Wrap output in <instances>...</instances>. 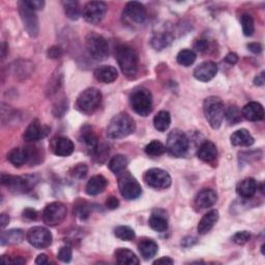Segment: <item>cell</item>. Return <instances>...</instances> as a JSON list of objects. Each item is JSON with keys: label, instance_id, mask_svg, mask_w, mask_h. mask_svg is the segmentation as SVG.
Segmentation results:
<instances>
[{"label": "cell", "instance_id": "cell-20", "mask_svg": "<svg viewBox=\"0 0 265 265\" xmlns=\"http://www.w3.org/2000/svg\"><path fill=\"white\" fill-rule=\"evenodd\" d=\"M242 114L246 120L250 122H260L264 119V109L261 104L251 102L243 108Z\"/></svg>", "mask_w": 265, "mask_h": 265}, {"label": "cell", "instance_id": "cell-2", "mask_svg": "<svg viewBox=\"0 0 265 265\" xmlns=\"http://www.w3.org/2000/svg\"><path fill=\"white\" fill-rule=\"evenodd\" d=\"M116 60L119 62L123 74L127 78L133 79L136 77L139 61L136 51L132 47L121 45L116 51Z\"/></svg>", "mask_w": 265, "mask_h": 265}, {"label": "cell", "instance_id": "cell-39", "mask_svg": "<svg viewBox=\"0 0 265 265\" xmlns=\"http://www.w3.org/2000/svg\"><path fill=\"white\" fill-rule=\"evenodd\" d=\"M196 53L189 49L182 50L176 57V61L183 67H190L192 66L196 61Z\"/></svg>", "mask_w": 265, "mask_h": 265}, {"label": "cell", "instance_id": "cell-26", "mask_svg": "<svg viewBox=\"0 0 265 265\" xmlns=\"http://www.w3.org/2000/svg\"><path fill=\"white\" fill-rule=\"evenodd\" d=\"M108 185L107 180L102 175H96L86 185V193L91 196H97L103 193Z\"/></svg>", "mask_w": 265, "mask_h": 265}, {"label": "cell", "instance_id": "cell-50", "mask_svg": "<svg viewBox=\"0 0 265 265\" xmlns=\"http://www.w3.org/2000/svg\"><path fill=\"white\" fill-rule=\"evenodd\" d=\"M106 206H107L108 210H111V211L116 210V209L120 206V201H119V199H117L116 197L110 196V197H108L107 200H106Z\"/></svg>", "mask_w": 265, "mask_h": 265}, {"label": "cell", "instance_id": "cell-17", "mask_svg": "<svg viewBox=\"0 0 265 265\" xmlns=\"http://www.w3.org/2000/svg\"><path fill=\"white\" fill-rule=\"evenodd\" d=\"M50 147L52 152L56 156H60V157L71 156L75 150V145L73 141L64 136H58L53 138Z\"/></svg>", "mask_w": 265, "mask_h": 265}, {"label": "cell", "instance_id": "cell-15", "mask_svg": "<svg viewBox=\"0 0 265 265\" xmlns=\"http://www.w3.org/2000/svg\"><path fill=\"white\" fill-rule=\"evenodd\" d=\"M107 11L108 7L105 3L91 2L85 5L82 14L86 22L91 24H98L104 19Z\"/></svg>", "mask_w": 265, "mask_h": 265}, {"label": "cell", "instance_id": "cell-24", "mask_svg": "<svg viewBox=\"0 0 265 265\" xmlns=\"http://www.w3.org/2000/svg\"><path fill=\"white\" fill-rule=\"evenodd\" d=\"M258 190V185L256 181L252 178H248L243 180L242 182L239 183L237 187V192L238 194L245 199H250L252 198Z\"/></svg>", "mask_w": 265, "mask_h": 265}, {"label": "cell", "instance_id": "cell-40", "mask_svg": "<svg viewBox=\"0 0 265 265\" xmlns=\"http://www.w3.org/2000/svg\"><path fill=\"white\" fill-rule=\"evenodd\" d=\"M166 152V147L165 145L158 141V140H154L152 141L150 144H147L145 147V153L146 155H149L151 157H158L163 155Z\"/></svg>", "mask_w": 265, "mask_h": 265}, {"label": "cell", "instance_id": "cell-53", "mask_svg": "<svg viewBox=\"0 0 265 265\" xmlns=\"http://www.w3.org/2000/svg\"><path fill=\"white\" fill-rule=\"evenodd\" d=\"M226 63H228L229 65H235L239 62V56L235 53H229L226 57H225Z\"/></svg>", "mask_w": 265, "mask_h": 265}, {"label": "cell", "instance_id": "cell-51", "mask_svg": "<svg viewBox=\"0 0 265 265\" xmlns=\"http://www.w3.org/2000/svg\"><path fill=\"white\" fill-rule=\"evenodd\" d=\"M23 217L28 220L36 221L38 219V212L33 209H26L23 211Z\"/></svg>", "mask_w": 265, "mask_h": 265}, {"label": "cell", "instance_id": "cell-52", "mask_svg": "<svg viewBox=\"0 0 265 265\" xmlns=\"http://www.w3.org/2000/svg\"><path fill=\"white\" fill-rule=\"evenodd\" d=\"M194 47H195V49H196L197 51H199V52H204L206 49H208L209 43H208V41H205V40H200V41H197V42L195 43Z\"/></svg>", "mask_w": 265, "mask_h": 265}, {"label": "cell", "instance_id": "cell-37", "mask_svg": "<svg viewBox=\"0 0 265 265\" xmlns=\"http://www.w3.org/2000/svg\"><path fill=\"white\" fill-rule=\"evenodd\" d=\"M243 114L241 112V110L239 109L238 106L235 105H230L226 110H225V117L227 122L234 126V125H238L242 122L243 120Z\"/></svg>", "mask_w": 265, "mask_h": 265}, {"label": "cell", "instance_id": "cell-6", "mask_svg": "<svg viewBox=\"0 0 265 265\" xmlns=\"http://www.w3.org/2000/svg\"><path fill=\"white\" fill-rule=\"evenodd\" d=\"M102 94L97 88H87L77 99V109L85 114L94 113L102 103Z\"/></svg>", "mask_w": 265, "mask_h": 265}, {"label": "cell", "instance_id": "cell-10", "mask_svg": "<svg viewBox=\"0 0 265 265\" xmlns=\"http://www.w3.org/2000/svg\"><path fill=\"white\" fill-rule=\"evenodd\" d=\"M19 14L21 16V20L23 22L25 31L32 38H37L39 36L40 27H39V19L36 14V11L29 8L25 2L18 3Z\"/></svg>", "mask_w": 265, "mask_h": 265}, {"label": "cell", "instance_id": "cell-12", "mask_svg": "<svg viewBox=\"0 0 265 265\" xmlns=\"http://www.w3.org/2000/svg\"><path fill=\"white\" fill-rule=\"evenodd\" d=\"M144 182L156 190H165L171 186V178L167 171L159 168H153L144 174Z\"/></svg>", "mask_w": 265, "mask_h": 265}, {"label": "cell", "instance_id": "cell-47", "mask_svg": "<svg viewBox=\"0 0 265 265\" xmlns=\"http://www.w3.org/2000/svg\"><path fill=\"white\" fill-rule=\"evenodd\" d=\"M67 110H68V102L66 101V99L60 101L53 107V113L56 117H62Z\"/></svg>", "mask_w": 265, "mask_h": 265}, {"label": "cell", "instance_id": "cell-49", "mask_svg": "<svg viewBox=\"0 0 265 265\" xmlns=\"http://www.w3.org/2000/svg\"><path fill=\"white\" fill-rule=\"evenodd\" d=\"M48 56L52 60H57L63 56V49L58 46H53L48 50Z\"/></svg>", "mask_w": 265, "mask_h": 265}, {"label": "cell", "instance_id": "cell-44", "mask_svg": "<svg viewBox=\"0 0 265 265\" xmlns=\"http://www.w3.org/2000/svg\"><path fill=\"white\" fill-rule=\"evenodd\" d=\"M88 168L85 164H78L71 170V175L77 180H82L87 175Z\"/></svg>", "mask_w": 265, "mask_h": 265}, {"label": "cell", "instance_id": "cell-16", "mask_svg": "<svg viewBox=\"0 0 265 265\" xmlns=\"http://www.w3.org/2000/svg\"><path fill=\"white\" fill-rule=\"evenodd\" d=\"M50 133V128L42 125L38 120L31 123L23 134V139L26 142H36L46 138Z\"/></svg>", "mask_w": 265, "mask_h": 265}, {"label": "cell", "instance_id": "cell-9", "mask_svg": "<svg viewBox=\"0 0 265 265\" xmlns=\"http://www.w3.org/2000/svg\"><path fill=\"white\" fill-rule=\"evenodd\" d=\"M119 188L122 196L127 200H135L140 197L142 189L138 181L130 172H123L119 178Z\"/></svg>", "mask_w": 265, "mask_h": 265}, {"label": "cell", "instance_id": "cell-11", "mask_svg": "<svg viewBox=\"0 0 265 265\" xmlns=\"http://www.w3.org/2000/svg\"><path fill=\"white\" fill-rule=\"evenodd\" d=\"M67 206L62 202H52L46 206L43 214L44 223L48 226L61 225L67 218Z\"/></svg>", "mask_w": 265, "mask_h": 265}, {"label": "cell", "instance_id": "cell-32", "mask_svg": "<svg viewBox=\"0 0 265 265\" xmlns=\"http://www.w3.org/2000/svg\"><path fill=\"white\" fill-rule=\"evenodd\" d=\"M26 157H27V164L28 165H37L42 162L43 157H42V152L41 149L36 145H27L24 147Z\"/></svg>", "mask_w": 265, "mask_h": 265}, {"label": "cell", "instance_id": "cell-19", "mask_svg": "<svg viewBox=\"0 0 265 265\" xmlns=\"http://www.w3.org/2000/svg\"><path fill=\"white\" fill-rule=\"evenodd\" d=\"M218 200L217 193L212 189H204L200 191L195 198V206L199 210L210 209Z\"/></svg>", "mask_w": 265, "mask_h": 265}, {"label": "cell", "instance_id": "cell-58", "mask_svg": "<svg viewBox=\"0 0 265 265\" xmlns=\"http://www.w3.org/2000/svg\"><path fill=\"white\" fill-rule=\"evenodd\" d=\"M197 243V240L195 239V238H186L184 241H183V243H182V245L184 246V247H190V246H193L194 244H196Z\"/></svg>", "mask_w": 265, "mask_h": 265}, {"label": "cell", "instance_id": "cell-30", "mask_svg": "<svg viewBox=\"0 0 265 265\" xmlns=\"http://www.w3.org/2000/svg\"><path fill=\"white\" fill-rule=\"evenodd\" d=\"M230 141L234 146H251L254 144L253 136L245 129L234 132L230 137Z\"/></svg>", "mask_w": 265, "mask_h": 265}, {"label": "cell", "instance_id": "cell-28", "mask_svg": "<svg viewBox=\"0 0 265 265\" xmlns=\"http://www.w3.org/2000/svg\"><path fill=\"white\" fill-rule=\"evenodd\" d=\"M80 140L85 144L86 149L88 152H90V154L94 156V154L96 153V151L99 147V141L96 134L93 132V130L90 127H85L83 129Z\"/></svg>", "mask_w": 265, "mask_h": 265}, {"label": "cell", "instance_id": "cell-25", "mask_svg": "<svg viewBox=\"0 0 265 265\" xmlns=\"http://www.w3.org/2000/svg\"><path fill=\"white\" fill-rule=\"evenodd\" d=\"M218 220H219V212L217 210H213L206 215H204L198 224L199 234L203 235V234L209 233L213 229V227L216 225Z\"/></svg>", "mask_w": 265, "mask_h": 265}, {"label": "cell", "instance_id": "cell-18", "mask_svg": "<svg viewBox=\"0 0 265 265\" xmlns=\"http://www.w3.org/2000/svg\"><path fill=\"white\" fill-rule=\"evenodd\" d=\"M218 66L214 62H204L194 71V77L201 82H209L216 77Z\"/></svg>", "mask_w": 265, "mask_h": 265}, {"label": "cell", "instance_id": "cell-4", "mask_svg": "<svg viewBox=\"0 0 265 265\" xmlns=\"http://www.w3.org/2000/svg\"><path fill=\"white\" fill-rule=\"evenodd\" d=\"M132 109L140 116H149L153 111V96L146 88H137L130 98Z\"/></svg>", "mask_w": 265, "mask_h": 265}, {"label": "cell", "instance_id": "cell-13", "mask_svg": "<svg viewBox=\"0 0 265 265\" xmlns=\"http://www.w3.org/2000/svg\"><path fill=\"white\" fill-rule=\"evenodd\" d=\"M123 18L128 25H142L146 21L147 12L142 4L132 2L126 5Z\"/></svg>", "mask_w": 265, "mask_h": 265}, {"label": "cell", "instance_id": "cell-48", "mask_svg": "<svg viewBox=\"0 0 265 265\" xmlns=\"http://www.w3.org/2000/svg\"><path fill=\"white\" fill-rule=\"evenodd\" d=\"M24 2L34 11L42 10L45 7V2H43V0H24Z\"/></svg>", "mask_w": 265, "mask_h": 265}, {"label": "cell", "instance_id": "cell-5", "mask_svg": "<svg viewBox=\"0 0 265 265\" xmlns=\"http://www.w3.org/2000/svg\"><path fill=\"white\" fill-rule=\"evenodd\" d=\"M35 176H13L10 174L2 175V184L15 194H24L31 191L37 184Z\"/></svg>", "mask_w": 265, "mask_h": 265}, {"label": "cell", "instance_id": "cell-57", "mask_svg": "<svg viewBox=\"0 0 265 265\" xmlns=\"http://www.w3.org/2000/svg\"><path fill=\"white\" fill-rule=\"evenodd\" d=\"M174 260H172L170 257H163L154 262V264H173Z\"/></svg>", "mask_w": 265, "mask_h": 265}, {"label": "cell", "instance_id": "cell-42", "mask_svg": "<svg viewBox=\"0 0 265 265\" xmlns=\"http://www.w3.org/2000/svg\"><path fill=\"white\" fill-rule=\"evenodd\" d=\"M242 26H243V32L246 37H251L255 32V25H254V19L251 15L245 14L242 16L241 19Z\"/></svg>", "mask_w": 265, "mask_h": 265}, {"label": "cell", "instance_id": "cell-8", "mask_svg": "<svg viewBox=\"0 0 265 265\" xmlns=\"http://www.w3.org/2000/svg\"><path fill=\"white\" fill-rule=\"evenodd\" d=\"M190 146L187 135L181 130H173L167 139V150L173 157L182 158L186 156Z\"/></svg>", "mask_w": 265, "mask_h": 265}, {"label": "cell", "instance_id": "cell-14", "mask_svg": "<svg viewBox=\"0 0 265 265\" xmlns=\"http://www.w3.org/2000/svg\"><path fill=\"white\" fill-rule=\"evenodd\" d=\"M28 243L37 249L48 248L52 243V234L45 227H34L26 234Z\"/></svg>", "mask_w": 265, "mask_h": 265}, {"label": "cell", "instance_id": "cell-56", "mask_svg": "<svg viewBox=\"0 0 265 265\" xmlns=\"http://www.w3.org/2000/svg\"><path fill=\"white\" fill-rule=\"evenodd\" d=\"M9 222H10V217L7 214H3L0 216V224H2L0 227H2V229H5L8 226Z\"/></svg>", "mask_w": 265, "mask_h": 265}, {"label": "cell", "instance_id": "cell-22", "mask_svg": "<svg viewBox=\"0 0 265 265\" xmlns=\"http://www.w3.org/2000/svg\"><path fill=\"white\" fill-rule=\"evenodd\" d=\"M149 224L153 230L157 232H165L168 229L167 213L162 210L154 211L152 217L150 218Z\"/></svg>", "mask_w": 265, "mask_h": 265}, {"label": "cell", "instance_id": "cell-38", "mask_svg": "<svg viewBox=\"0 0 265 265\" xmlns=\"http://www.w3.org/2000/svg\"><path fill=\"white\" fill-rule=\"evenodd\" d=\"M63 6L65 9V13L67 17L71 20H78L81 15L80 5L78 2H71V0H67V2H63Z\"/></svg>", "mask_w": 265, "mask_h": 265}, {"label": "cell", "instance_id": "cell-3", "mask_svg": "<svg viewBox=\"0 0 265 265\" xmlns=\"http://www.w3.org/2000/svg\"><path fill=\"white\" fill-rule=\"evenodd\" d=\"M203 112L206 121L214 130H218L224 120L225 107L219 97H209L204 100Z\"/></svg>", "mask_w": 265, "mask_h": 265}, {"label": "cell", "instance_id": "cell-59", "mask_svg": "<svg viewBox=\"0 0 265 265\" xmlns=\"http://www.w3.org/2000/svg\"><path fill=\"white\" fill-rule=\"evenodd\" d=\"M36 263H37V264H40V265L47 264V263H48V257H47V255H45V254L39 255V256L37 257V259H36Z\"/></svg>", "mask_w": 265, "mask_h": 265}, {"label": "cell", "instance_id": "cell-45", "mask_svg": "<svg viewBox=\"0 0 265 265\" xmlns=\"http://www.w3.org/2000/svg\"><path fill=\"white\" fill-rule=\"evenodd\" d=\"M250 238H251V235L248 231H240L233 235L232 242L237 245L243 246L250 241Z\"/></svg>", "mask_w": 265, "mask_h": 265}, {"label": "cell", "instance_id": "cell-21", "mask_svg": "<svg viewBox=\"0 0 265 265\" xmlns=\"http://www.w3.org/2000/svg\"><path fill=\"white\" fill-rule=\"evenodd\" d=\"M198 158L206 163H212L217 159L218 151L217 146L212 141H204L200 146L197 152Z\"/></svg>", "mask_w": 265, "mask_h": 265}, {"label": "cell", "instance_id": "cell-35", "mask_svg": "<svg viewBox=\"0 0 265 265\" xmlns=\"http://www.w3.org/2000/svg\"><path fill=\"white\" fill-rule=\"evenodd\" d=\"M8 160L15 166L21 167L27 164V157L24 149H14L8 155Z\"/></svg>", "mask_w": 265, "mask_h": 265}, {"label": "cell", "instance_id": "cell-1", "mask_svg": "<svg viewBox=\"0 0 265 265\" xmlns=\"http://www.w3.org/2000/svg\"><path fill=\"white\" fill-rule=\"evenodd\" d=\"M136 130V123L132 117L122 112L115 115L107 128V136L110 139H123L132 135Z\"/></svg>", "mask_w": 265, "mask_h": 265}, {"label": "cell", "instance_id": "cell-60", "mask_svg": "<svg viewBox=\"0 0 265 265\" xmlns=\"http://www.w3.org/2000/svg\"><path fill=\"white\" fill-rule=\"evenodd\" d=\"M7 49H8V46L6 43H3V48H2V52H3V58L6 57V52H7Z\"/></svg>", "mask_w": 265, "mask_h": 265}, {"label": "cell", "instance_id": "cell-31", "mask_svg": "<svg viewBox=\"0 0 265 265\" xmlns=\"http://www.w3.org/2000/svg\"><path fill=\"white\" fill-rule=\"evenodd\" d=\"M138 249H139L141 256L145 260H150L157 255V253L159 251V246L153 240H143L139 243Z\"/></svg>", "mask_w": 265, "mask_h": 265}, {"label": "cell", "instance_id": "cell-36", "mask_svg": "<svg viewBox=\"0 0 265 265\" xmlns=\"http://www.w3.org/2000/svg\"><path fill=\"white\" fill-rule=\"evenodd\" d=\"M173 38L170 34L168 33H161V34H158L156 35L153 39H152V46L158 50V51H161L163 49H165L166 47H168L171 42H172Z\"/></svg>", "mask_w": 265, "mask_h": 265}, {"label": "cell", "instance_id": "cell-29", "mask_svg": "<svg viewBox=\"0 0 265 265\" xmlns=\"http://www.w3.org/2000/svg\"><path fill=\"white\" fill-rule=\"evenodd\" d=\"M114 257L116 262L119 264H127V265H137L140 263L138 257L129 249L121 248L116 250L114 253Z\"/></svg>", "mask_w": 265, "mask_h": 265}, {"label": "cell", "instance_id": "cell-43", "mask_svg": "<svg viewBox=\"0 0 265 265\" xmlns=\"http://www.w3.org/2000/svg\"><path fill=\"white\" fill-rule=\"evenodd\" d=\"M74 213L81 220H86V219H88V217H90V215H91V208H90V205H88L86 202H79L75 206Z\"/></svg>", "mask_w": 265, "mask_h": 265}, {"label": "cell", "instance_id": "cell-23", "mask_svg": "<svg viewBox=\"0 0 265 265\" xmlns=\"http://www.w3.org/2000/svg\"><path fill=\"white\" fill-rule=\"evenodd\" d=\"M25 234L21 229H11L8 231H4L0 238V244L2 246H11L18 245L24 241Z\"/></svg>", "mask_w": 265, "mask_h": 265}, {"label": "cell", "instance_id": "cell-7", "mask_svg": "<svg viewBox=\"0 0 265 265\" xmlns=\"http://www.w3.org/2000/svg\"><path fill=\"white\" fill-rule=\"evenodd\" d=\"M86 49L90 55L96 61H105L109 56V46L107 40L96 34L90 33L85 39Z\"/></svg>", "mask_w": 265, "mask_h": 265}, {"label": "cell", "instance_id": "cell-55", "mask_svg": "<svg viewBox=\"0 0 265 265\" xmlns=\"http://www.w3.org/2000/svg\"><path fill=\"white\" fill-rule=\"evenodd\" d=\"M264 82H265V75H264V72H262L259 75H257V77L254 80V84L256 86H262L264 84Z\"/></svg>", "mask_w": 265, "mask_h": 265}, {"label": "cell", "instance_id": "cell-34", "mask_svg": "<svg viewBox=\"0 0 265 265\" xmlns=\"http://www.w3.org/2000/svg\"><path fill=\"white\" fill-rule=\"evenodd\" d=\"M128 164H129V161H128V159L125 156L117 155V156L113 157L110 160L108 166H109V169L113 173L121 174V173H123L126 170Z\"/></svg>", "mask_w": 265, "mask_h": 265}, {"label": "cell", "instance_id": "cell-33", "mask_svg": "<svg viewBox=\"0 0 265 265\" xmlns=\"http://www.w3.org/2000/svg\"><path fill=\"white\" fill-rule=\"evenodd\" d=\"M171 124V116L167 111H160L154 119L155 128L160 132H165L169 129Z\"/></svg>", "mask_w": 265, "mask_h": 265}, {"label": "cell", "instance_id": "cell-46", "mask_svg": "<svg viewBox=\"0 0 265 265\" xmlns=\"http://www.w3.org/2000/svg\"><path fill=\"white\" fill-rule=\"evenodd\" d=\"M72 256H73V251L68 246L62 247L60 252L57 254V258L65 263H69L72 260Z\"/></svg>", "mask_w": 265, "mask_h": 265}, {"label": "cell", "instance_id": "cell-27", "mask_svg": "<svg viewBox=\"0 0 265 265\" xmlns=\"http://www.w3.org/2000/svg\"><path fill=\"white\" fill-rule=\"evenodd\" d=\"M95 77L98 81L108 84L114 82L117 79L119 72L112 66H103L95 71Z\"/></svg>", "mask_w": 265, "mask_h": 265}, {"label": "cell", "instance_id": "cell-54", "mask_svg": "<svg viewBox=\"0 0 265 265\" xmlns=\"http://www.w3.org/2000/svg\"><path fill=\"white\" fill-rule=\"evenodd\" d=\"M248 49L255 54H259L262 51V46L259 43H251L248 45Z\"/></svg>", "mask_w": 265, "mask_h": 265}, {"label": "cell", "instance_id": "cell-41", "mask_svg": "<svg viewBox=\"0 0 265 265\" xmlns=\"http://www.w3.org/2000/svg\"><path fill=\"white\" fill-rule=\"evenodd\" d=\"M114 234L117 239L130 242L135 239V231L129 226H119L114 230Z\"/></svg>", "mask_w": 265, "mask_h": 265}]
</instances>
